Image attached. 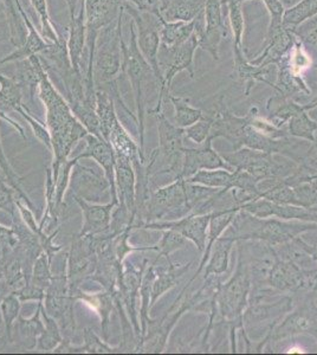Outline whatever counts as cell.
I'll return each mask as SVG.
<instances>
[{"label": "cell", "instance_id": "cell-1", "mask_svg": "<svg viewBox=\"0 0 317 355\" xmlns=\"http://www.w3.org/2000/svg\"><path fill=\"white\" fill-rule=\"evenodd\" d=\"M38 93L46 108V127L51 137L53 154V166L50 168L55 178L60 166L70 157L74 146L83 140L89 132L77 120L65 97L53 87L46 70L40 77Z\"/></svg>", "mask_w": 317, "mask_h": 355}, {"label": "cell", "instance_id": "cell-2", "mask_svg": "<svg viewBox=\"0 0 317 355\" xmlns=\"http://www.w3.org/2000/svg\"><path fill=\"white\" fill-rule=\"evenodd\" d=\"M129 43L126 45L122 40V73L129 77L132 85L135 105L137 110V125L140 132V148L144 152L145 141V89L152 78L157 80L154 70L142 56L139 45H137V28L134 21H130L129 26Z\"/></svg>", "mask_w": 317, "mask_h": 355}, {"label": "cell", "instance_id": "cell-3", "mask_svg": "<svg viewBox=\"0 0 317 355\" xmlns=\"http://www.w3.org/2000/svg\"><path fill=\"white\" fill-rule=\"evenodd\" d=\"M125 12L132 17V21L137 28V45L140 49L142 56L152 67L157 77V85L160 87L159 92V103L154 110H161L162 107V97L166 89L164 85V76L161 73L160 64H159V50H160V28L161 21L155 15L149 12H141L135 6L123 3L122 4Z\"/></svg>", "mask_w": 317, "mask_h": 355}, {"label": "cell", "instance_id": "cell-4", "mask_svg": "<svg viewBox=\"0 0 317 355\" xmlns=\"http://www.w3.org/2000/svg\"><path fill=\"white\" fill-rule=\"evenodd\" d=\"M205 28V16L201 13L197 30L189 40L177 48L166 49L161 46L159 50V64L164 76L166 92H169L173 78L181 71H187L189 76L194 77V55L200 44L201 35Z\"/></svg>", "mask_w": 317, "mask_h": 355}, {"label": "cell", "instance_id": "cell-5", "mask_svg": "<svg viewBox=\"0 0 317 355\" xmlns=\"http://www.w3.org/2000/svg\"><path fill=\"white\" fill-rule=\"evenodd\" d=\"M125 12L123 6L121 5L120 13L117 17V24L112 28V23L107 28H102L97 40L95 50V61L94 69L96 68L98 77L102 82L109 83L114 81V77L122 73V30L121 21L122 15Z\"/></svg>", "mask_w": 317, "mask_h": 355}, {"label": "cell", "instance_id": "cell-6", "mask_svg": "<svg viewBox=\"0 0 317 355\" xmlns=\"http://www.w3.org/2000/svg\"><path fill=\"white\" fill-rule=\"evenodd\" d=\"M119 0H85V28H87V45L89 49L88 67L85 80L95 82L94 61L98 33L102 28L112 24L117 19L121 10Z\"/></svg>", "mask_w": 317, "mask_h": 355}, {"label": "cell", "instance_id": "cell-7", "mask_svg": "<svg viewBox=\"0 0 317 355\" xmlns=\"http://www.w3.org/2000/svg\"><path fill=\"white\" fill-rule=\"evenodd\" d=\"M223 0H206L205 28L201 35L199 48L207 51L214 61H219V45L229 31L223 18Z\"/></svg>", "mask_w": 317, "mask_h": 355}, {"label": "cell", "instance_id": "cell-8", "mask_svg": "<svg viewBox=\"0 0 317 355\" xmlns=\"http://www.w3.org/2000/svg\"><path fill=\"white\" fill-rule=\"evenodd\" d=\"M85 140L87 142V147L77 157H80V160L93 159L103 168L105 179L109 182V187H110V198L112 200L119 202L117 185H115L117 157H115V152L112 150V145L108 141H105V139L93 135V134L85 135Z\"/></svg>", "mask_w": 317, "mask_h": 355}, {"label": "cell", "instance_id": "cell-9", "mask_svg": "<svg viewBox=\"0 0 317 355\" xmlns=\"http://www.w3.org/2000/svg\"><path fill=\"white\" fill-rule=\"evenodd\" d=\"M75 202L83 214V226L80 230V236H100L110 234L109 227L112 223V211L119 202L110 200L107 204H92L80 196L74 194Z\"/></svg>", "mask_w": 317, "mask_h": 355}, {"label": "cell", "instance_id": "cell-10", "mask_svg": "<svg viewBox=\"0 0 317 355\" xmlns=\"http://www.w3.org/2000/svg\"><path fill=\"white\" fill-rule=\"evenodd\" d=\"M296 40L298 37L285 28L284 25L277 28H269L264 49L257 57L250 60V62L259 67L276 65L281 61L283 56L289 53L290 49L293 48Z\"/></svg>", "mask_w": 317, "mask_h": 355}, {"label": "cell", "instance_id": "cell-11", "mask_svg": "<svg viewBox=\"0 0 317 355\" xmlns=\"http://www.w3.org/2000/svg\"><path fill=\"white\" fill-rule=\"evenodd\" d=\"M115 162V185L119 204L125 206L129 214L137 216V180L129 157L117 155Z\"/></svg>", "mask_w": 317, "mask_h": 355}, {"label": "cell", "instance_id": "cell-12", "mask_svg": "<svg viewBox=\"0 0 317 355\" xmlns=\"http://www.w3.org/2000/svg\"><path fill=\"white\" fill-rule=\"evenodd\" d=\"M87 43V28H85V0L80 3V12L77 17L70 19V33H69L68 46L69 58L76 73H80V61L83 57V50Z\"/></svg>", "mask_w": 317, "mask_h": 355}, {"label": "cell", "instance_id": "cell-13", "mask_svg": "<svg viewBox=\"0 0 317 355\" xmlns=\"http://www.w3.org/2000/svg\"><path fill=\"white\" fill-rule=\"evenodd\" d=\"M271 67L273 65L259 67L252 64L245 55L244 49H233V70L248 85L246 94H249L250 89L252 88L256 82H263L275 88V85L269 81Z\"/></svg>", "mask_w": 317, "mask_h": 355}, {"label": "cell", "instance_id": "cell-14", "mask_svg": "<svg viewBox=\"0 0 317 355\" xmlns=\"http://www.w3.org/2000/svg\"><path fill=\"white\" fill-rule=\"evenodd\" d=\"M42 302L43 301L38 302L37 311L31 318L25 319L19 315V318L17 319L13 326V331H17L16 333H18V339H19L18 345L26 351H33L36 348L37 340L44 331V321L42 316Z\"/></svg>", "mask_w": 317, "mask_h": 355}, {"label": "cell", "instance_id": "cell-15", "mask_svg": "<svg viewBox=\"0 0 317 355\" xmlns=\"http://www.w3.org/2000/svg\"><path fill=\"white\" fill-rule=\"evenodd\" d=\"M157 117V130H159V139H160V147L159 152L162 157L173 165V159L177 157V154L181 150V137L184 130L171 125L162 112L153 113Z\"/></svg>", "mask_w": 317, "mask_h": 355}, {"label": "cell", "instance_id": "cell-16", "mask_svg": "<svg viewBox=\"0 0 317 355\" xmlns=\"http://www.w3.org/2000/svg\"><path fill=\"white\" fill-rule=\"evenodd\" d=\"M200 15L191 21H166L161 19V46L166 49H174L182 43H185L197 30Z\"/></svg>", "mask_w": 317, "mask_h": 355}, {"label": "cell", "instance_id": "cell-17", "mask_svg": "<svg viewBox=\"0 0 317 355\" xmlns=\"http://www.w3.org/2000/svg\"><path fill=\"white\" fill-rule=\"evenodd\" d=\"M74 299L80 300L90 304L92 307L100 315L101 326L102 331L105 336V341H108L109 336V322H110V315L115 307V293L105 291L103 293H96V294L88 295L78 289L76 293L73 294Z\"/></svg>", "mask_w": 317, "mask_h": 355}, {"label": "cell", "instance_id": "cell-18", "mask_svg": "<svg viewBox=\"0 0 317 355\" xmlns=\"http://www.w3.org/2000/svg\"><path fill=\"white\" fill-rule=\"evenodd\" d=\"M206 0H169L161 8V18L166 21H191L205 10Z\"/></svg>", "mask_w": 317, "mask_h": 355}, {"label": "cell", "instance_id": "cell-19", "mask_svg": "<svg viewBox=\"0 0 317 355\" xmlns=\"http://www.w3.org/2000/svg\"><path fill=\"white\" fill-rule=\"evenodd\" d=\"M22 15L24 18L25 24L28 28V35L26 37L24 45L17 49L15 53L8 55V56L3 58L0 61V65L8 63V62H16L19 60H26L28 57L33 56V55H38V53H43L53 46V43H46V42L40 37V33H37L36 28L33 26V23L30 21L24 10L22 8Z\"/></svg>", "mask_w": 317, "mask_h": 355}, {"label": "cell", "instance_id": "cell-20", "mask_svg": "<svg viewBox=\"0 0 317 355\" xmlns=\"http://www.w3.org/2000/svg\"><path fill=\"white\" fill-rule=\"evenodd\" d=\"M107 141L112 145V150L117 155L129 157L132 164L144 162V152L137 147L135 142L132 141L128 132L125 130L123 125H121L120 120H117L112 125Z\"/></svg>", "mask_w": 317, "mask_h": 355}, {"label": "cell", "instance_id": "cell-21", "mask_svg": "<svg viewBox=\"0 0 317 355\" xmlns=\"http://www.w3.org/2000/svg\"><path fill=\"white\" fill-rule=\"evenodd\" d=\"M5 15L10 28V41L17 49L24 45L28 35V28L22 15L19 0H3Z\"/></svg>", "mask_w": 317, "mask_h": 355}, {"label": "cell", "instance_id": "cell-22", "mask_svg": "<svg viewBox=\"0 0 317 355\" xmlns=\"http://www.w3.org/2000/svg\"><path fill=\"white\" fill-rule=\"evenodd\" d=\"M96 114L101 125V134L105 141L114 123L119 120L112 97L105 89H96Z\"/></svg>", "mask_w": 317, "mask_h": 355}, {"label": "cell", "instance_id": "cell-23", "mask_svg": "<svg viewBox=\"0 0 317 355\" xmlns=\"http://www.w3.org/2000/svg\"><path fill=\"white\" fill-rule=\"evenodd\" d=\"M42 316L44 321V331L37 340L36 351L53 352L60 346V343H63L65 338H63L57 320L51 318L45 311L43 302H42Z\"/></svg>", "mask_w": 317, "mask_h": 355}, {"label": "cell", "instance_id": "cell-24", "mask_svg": "<svg viewBox=\"0 0 317 355\" xmlns=\"http://www.w3.org/2000/svg\"><path fill=\"white\" fill-rule=\"evenodd\" d=\"M22 301L15 293L3 296L0 301V311L4 321L5 334L8 338V343H12L13 326L17 319L19 318Z\"/></svg>", "mask_w": 317, "mask_h": 355}, {"label": "cell", "instance_id": "cell-25", "mask_svg": "<svg viewBox=\"0 0 317 355\" xmlns=\"http://www.w3.org/2000/svg\"><path fill=\"white\" fill-rule=\"evenodd\" d=\"M23 85L16 78L0 73V102L13 110L23 101Z\"/></svg>", "mask_w": 317, "mask_h": 355}, {"label": "cell", "instance_id": "cell-26", "mask_svg": "<svg viewBox=\"0 0 317 355\" xmlns=\"http://www.w3.org/2000/svg\"><path fill=\"white\" fill-rule=\"evenodd\" d=\"M51 259H49L48 254L43 251L37 257L33 263V274L28 282L33 283V286L46 291L53 279V271H51Z\"/></svg>", "mask_w": 317, "mask_h": 355}, {"label": "cell", "instance_id": "cell-27", "mask_svg": "<svg viewBox=\"0 0 317 355\" xmlns=\"http://www.w3.org/2000/svg\"><path fill=\"white\" fill-rule=\"evenodd\" d=\"M169 98L175 110V121L180 127H189L200 120L201 110L191 107L187 98L175 96H169Z\"/></svg>", "mask_w": 317, "mask_h": 355}, {"label": "cell", "instance_id": "cell-28", "mask_svg": "<svg viewBox=\"0 0 317 355\" xmlns=\"http://www.w3.org/2000/svg\"><path fill=\"white\" fill-rule=\"evenodd\" d=\"M0 167L1 170L4 171L5 175H6V180H8V185L11 186L15 189L17 192V197L22 199L26 205L33 210L35 206H33V202L28 199V194L25 193L23 189H22V179L19 175L15 172L12 168V166L8 162V157L5 155L4 148H3V144L0 140Z\"/></svg>", "mask_w": 317, "mask_h": 355}, {"label": "cell", "instance_id": "cell-29", "mask_svg": "<svg viewBox=\"0 0 317 355\" xmlns=\"http://www.w3.org/2000/svg\"><path fill=\"white\" fill-rule=\"evenodd\" d=\"M13 110L18 112V113L28 121V125L31 127V130H33V134H35V137H36L43 145L46 146L48 150H53L51 137H50V133H49L48 127L43 125L42 122L38 121L36 117L33 116V114L30 113L28 107H25L23 103L15 107Z\"/></svg>", "mask_w": 317, "mask_h": 355}, {"label": "cell", "instance_id": "cell-30", "mask_svg": "<svg viewBox=\"0 0 317 355\" xmlns=\"http://www.w3.org/2000/svg\"><path fill=\"white\" fill-rule=\"evenodd\" d=\"M33 8H36L37 12L40 17V26H42V36L48 38L51 43L58 44L60 43V36L57 35L56 30L53 28V23L50 21L49 16L46 0H30Z\"/></svg>", "mask_w": 317, "mask_h": 355}, {"label": "cell", "instance_id": "cell-31", "mask_svg": "<svg viewBox=\"0 0 317 355\" xmlns=\"http://www.w3.org/2000/svg\"><path fill=\"white\" fill-rule=\"evenodd\" d=\"M291 33L298 37V41H301L305 45L316 46L317 45V15L309 19L303 21L301 24L293 28Z\"/></svg>", "mask_w": 317, "mask_h": 355}, {"label": "cell", "instance_id": "cell-32", "mask_svg": "<svg viewBox=\"0 0 317 355\" xmlns=\"http://www.w3.org/2000/svg\"><path fill=\"white\" fill-rule=\"evenodd\" d=\"M317 125L315 122L311 121L308 115L305 113V110H301L300 113L293 115L291 123H290V130L295 135L300 137H313L314 130H316Z\"/></svg>", "mask_w": 317, "mask_h": 355}, {"label": "cell", "instance_id": "cell-33", "mask_svg": "<svg viewBox=\"0 0 317 355\" xmlns=\"http://www.w3.org/2000/svg\"><path fill=\"white\" fill-rule=\"evenodd\" d=\"M184 245V239L178 231L167 230L161 239L160 244L157 245V250H159L160 256H167L178 248Z\"/></svg>", "mask_w": 317, "mask_h": 355}, {"label": "cell", "instance_id": "cell-34", "mask_svg": "<svg viewBox=\"0 0 317 355\" xmlns=\"http://www.w3.org/2000/svg\"><path fill=\"white\" fill-rule=\"evenodd\" d=\"M17 192L13 187L4 182L0 185V210L12 214L17 210Z\"/></svg>", "mask_w": 317, "mask_h": 355}, {"label": "cell", "instance_id": "cell-35", "mask_svg": "<svg viewBox=\"0 0 317 355\" xmlns=\"http://www.w3.org/2000/svg\"><path fill=\"white\" fill-rule=\"evenodd\" d=\"M212 119H209V117L203 119L198 123L196 122V125H192L189 127V130H187V135L191 139H193L194 141L201 142L207 137V133H209V128L212 127Z\"/></svg>", "mask_w": 317, "mask_h": 355}, {"label": "cell", "instance_id": "cell-36", "mask_svg": "<svg viewBox=\"0 0 317 355\" xmlns=\"http://www.w3.org/2000/svg\"><path fill=\"white\" fill-rule=\"evenodd\" d=\"M3 299V294L0 291V301ZM8 343V338L5 334L4 321H3V316H1V311H0V349L5 347V345Z\"/></svg>", "mask_w": 317, "mask_h": 355}, {"label": "cell", "instance_id": "cell-37", "mask_svg": "<svg viewBox=\"0 0 317 355\" xmlns=\"http://www.w3.org/2000/svg\"><path fill=\"white\" fill-rule=\"evenodd\" d=\"M69 6V11H70V19H73L74 17L76 16L77 1L78 0H65Z\"/></svg>", "mask_w": 317, "mask_h": 355}, {"label": "cell", "instance_id": "cell-38", "mask_svg": "<svg viewBox=\"0 0 317 355\" xmlns=\"http://www.w3.org/2000/svg\"><path fill=\"white\" fill-rule=\"evenodd\" d=\"M4 182H8V180H6V175H5L4 171L1 170V167H0V185L4 184Z\"/></svg>", "mask_w": 317, "mask_h": 355}, {"label": "cell", "instance_id": "cell-39", "mask_svg": "<svg viewBox=\"0 0 317 355\" xmlns=\"http://www.w3.org/2000/svg\"><path fill=\"white\" fill-rule=\"evenodd\" d=\"M316 105H317V97H316V98H315V100H314L313 102H311V103H310L309 105H305V110H311V108H314V107H316Z\"/></svg>", "mask_w": 317, "mask_h": 355}, {"label": "cell", "instance_id": "cell-40", "mask_svg": "<svg viewBox=\"0 0 317 355\" xmlns=\"http://www.w3.org/2000/svg\"><path fill=\"white\" fill-rule=\"evenodd\" d=\"M289 353H303V349L301 347H291L289 349Z\"/></svg>", "mask_w": 317, "mask_h": 355}, {"label": "cell", "instance_id": "cell-41", "mask_svg": "<svg viewBox=\"0 0 317 355\" xmlns=\"http://www.w3.org/2000/svg\"><path fill=\"white\" fill-rule=\"evenodd\" d=\"M167 1H169V0H160L161 8H162V6H164V5H165L166 3H167Z\"/></svg>", "mask_w": 317, "mask_h": 355}, {"label": "cell", "instance_id": "cell-42", "mask_svg": "<svg viewBox=\"0 0 317 355\" xmlns=\"http://www.w3.org/2000/svg\"><path fill=\"white\" fill-rule=\"evenodd\" d=\"M3 279V270H1V266H0V281Z\"/></svg>", "mask_w": 317, "mask_h": 355}]
</instances>
